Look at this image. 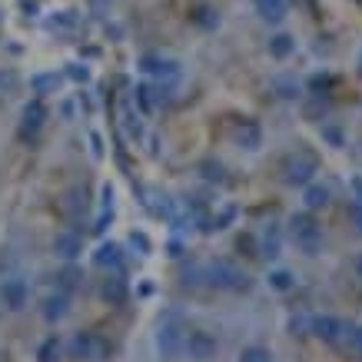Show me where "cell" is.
<instances>
[{
	"mask_svg": "<svg viewBox=\"0 0 362 362\" xmlns=\"http://www.w3.org/2000/svg\"><path fill=\"white\" fill-rule=\"evenodd\" d=\"M183 349H187V329H183V322L170 313V316L160 319V326H156V352H160L166 362H173Z\"/></svg>",
	"mask_w": 362,
	"mask_h": 362,
	"instance_id": "cell-1",
	"label": "cell"
},
{
	"mask_svg": "<svg viewBox=\"0 0 362 362\" xmlns=\"http://www.w3.org/2000/svg\"><path fill=\"white\" fill-rule=\"evenodd\" d=\"M209 279H213L216 289H226V293H250L252 289L250 273L243 266H236L233 259H216L209 266Z\"/></svg>",
	"mask_w": 362,
	"mask_h": 362,
	"instance_id": "cell-2",
	"label": "cell"
},
{
	"mask_svg": "<svg viewBox=\"0 0 362 362\" xmlns=\"http://www.w3.org/2000/svg\"><path fill=\"white\" fill-rule=\"evenodd\" d=\"M289 233H293V243H296L306 256H316L319 246H322V230L313 223V216H309V213L293 216V220H289Z\"/></svg>",
	"mask_w": 362,
	"mask_h": 362,
	"instance_id": "cell-3",
	"label": "cell"
},
{
	"mask_svg": "<svg viewBox=\"0 0 362 362\" xmlns=\"http://www.w3.org/2000/svg\"><path fill=\"white\" fill-rule=\"evenodd\" d=\"M0 306L11 309V313H21V309L30 306V283L21 279V276H11L0 283Z\"/></svg>",
	"mask_w": 362,
	"mask_h": 362,
	"instance_id": "cell-4",
	"label": "cell"
},
{
	"mask_svg": "<svg viewBox=\"0 0 362 362\" xmlns=\"http://www.w3.org/2000/svg\"><path fill=\"white\" fill-rule=\"evenodd\" d=\"M313 173H316V160L306 156V153H299L296 160L286 163V183H293V187H306V183H313Z\"/></svg>",
	"mask_w": 362,
	"mask_h": 362,
	"instance_id": "cell-5",
	"label": "cell"
},
{
	"mask_svg": "<svg viewBox=\"0 0 362 362\" xmlns=\"http://www.w3.org/2000/svg\"><path fill=\"white\" fill-rule=\"evenodd\" d=\"M252 11L263 23H283L289 17V0H252Z\"/></svg>",
	"mask_w": 362,
	"mask_h": 362,
	"instance_id": "cell-6",
	"label": "cell"
},
{
	"mask_svg": "<svg viewBox=\"0 0 362 362\" xmlns=\"http://www.w3.org/2000/svg\"><path fill=\"white\" fill-rule=\"evenodd\" d=\"M80 250H83V243H80V236L74 230H60L54 236V256H60L66 263H74L80 256Z\"/></svg>",
	"mask_w": 362,
	"mask_h": 362,
	"instance_id": "cell-7",
	"label": "cell"
},
{
	"mask_svg": "<svg viewBox=\"0 0 362 362\" xmlns=\"http://www.w3.org/2000/svg\"><path fill=\"white\" fill-rule=\"evenodd\" d=\"M21 117H23V120H21V133H23V136H33V133L40 130V127H44V120H47V107H44V100L37 97L33 103H27Z\"/></svg>",
	"mask_w": 362,
	"mask_h": 362,
	"instance_id": "cell-8",
	"label": "cell"
},
{
	"mask_svg": "<svg viewBox=\"0 0 362 362\" xmlns=\"http://www.w3.org/2000/svg\"><path fill=\"white\" fill-rule=\"evenodd\" d=\"M140 66L150 74V77H160V80H170V77H176V74H180L173 60H170V57H160V54H146L140 60Z\"/></svg>",
	"mask_w": 362,
	"mask_h": 362,
	"instance_id": "cell-9",
	"label": "cell"
},
{
	"mask_svg": "<svg viewBox=\"0 0 362 362\" xmlns=\"http://www.w3.org/2000/svg\"><path fill=\"white\" fill-rule=\"evenodd\" d=\"M313 332L322 342H339L342 332H346V322L336 316H319V319H313Z\"/></svg>",
	"mask_w": 362,
	"mask_h": 362,
	"instance_id": "cell-10",
	"label": "cell"
},
{
	"mask_svg": "<svg viewBox=\"0 0 362 362\" xmlns=\"http://www.w3.org/2000/svg\"><path fill=\"white\" fill-rule=\"evenodd\" d=\"M187 349L193 359H209V356H216V339L209 336V332L197 329V332H189L187 336Z\"/></svg>",
	"mask_w": 362,
	"mask_h": 362,
	"instance_id": "cell-11",
	"label": "cell"
},
{
	"mask_svg": "<svg viewBox=\"0 0 362 362\" xmlns=\"http://www.w3.org/2000/svg\"><path fill=\"white\" fill-rule=\"evenodd\" d=\"M66 313H70V296H66L64 289H60V293H54V296H47V303H44L47 322H60Z\"/></svg>",
	"mask_w": 362,
	"mask_h": 362,
	"instance_id": "cell-12",
	"label": "cell"
},
{
	"mask_svg": "<svg viewBox=\"0 0 362 362\" xmlns=\"http://www.w3.org/2000/svg\"><path fill=\"white\" fill-rule=\"evenodd\" d=\"M303 203H306L309 213L329 206V187H322V183H306V189H303Z\"/></svg>",
	"mask_w": 362,
	"mask_h": 362,
	"instance_id": "cell-13",
	"label": "cell"
},
{
	"mask_svg": "<svg viewBox=\"0 0 362 362\" xmlns=\"http://www.w3.org/2000/svg\"><path fill=\"white\" fill-rule=\"evenodd\" d=\"M93 263L103 266V269H120L123 266V250L117 246V243H103L97 250V256H93Z\"/></svg>",
	"mask_w": 362,
	"mask_h": 362,
	"instance_id": "cell-14",
	"label": "cell"
},
{
	"mask_svg": "<svg viewBox=\"0 0 362 362\" xmlns=\"http://www.w3.org/2000/svg\"><path fill=\"white\" fill-rule=\"evenodd\" d=\"M293 50H296V37H293V33H276L273 40H269V54H273L276 60L293 57Z\"/></svg>",
	"mask_w": 362,
	"mask_h": 362,
	"instance_id": "cell-15",
	"label": "cell"
},
{
	"mask_svg": "<svg viewBox=\"0 0 362 362\" xmlns=\"http://www.w3.org/2000/svg\"><path fill=\"white\" fill-rule=\"evenodd\" d=\"M30 87H33V93H37V97H47V93H57L60 77H57V74H33Z\"/></svg>",
	"mask_w": 362,
	"mask_h": 362,
	"instance_id": "cell-16",
	"label": "cell"
},
{
	"mask_svg": "<svg viewBox=\"0 0 362 362\" xmlns=\"http://www.w3.org/2000/svg\"><path fill=\"white\" fill-rule=\"evenodd\" d=\"M103 296L110 299V303H123V296H127V286H123L120 276H107V283H103Z\"/></svg>",
	"mask_w": 362,
	"mask_h": 362,
	"instance_id": "cell-17",
	"label": "cell"
},
{
	"mask_svg": "<svg viewBox=\"0 0 362 362\" xmlns=\"http://www.w3.org/2000/svg\"><path fill=\"white\" fill-rule=\"evenodd\" d=\"M240 362H273V352L263 349V346H246L240 352Z\"/></svg>",
	"mask_w": 362,
	"mask_h": 362,
	"instance_id": "cell-18",
	"label": "cell"
},
{
	"mask_svg": "<svg viewBox=\"0 0 362 362\" xmlns=\"http://www.w3.org/2000/svg\"><path fill=\"white\" fill-rule=\"evenodd\" d=\"M269 286L279 289V293L293 289V273H289V269H276V273H269Z\"/></svg>",
	"mask_w": 362,
	"mask_h": 362,
	"instance_id": "cell-19",
	"label": "cell"
},
{
	"mask_svg": "<svg viewBox=\"0 0 362 362\" xmlns=\"http://www.w3.org/2000/svg\"><path fill=\"white\" fill-rule=\"evenodd\" d=\"M74 352H77L80 359H93V336H87V332L77 336V339H74Z\"/></svg>",
	"mask_w": 362,
	"mask_h": 362,
	"instance_id": "cell-20",
	"label": "cell"
},
{
	"mask_svg": "<svg viewBox=\"0 0 362 362\" xmlns=\"http://www.w3.org/2000/svg\"><path fill=\"white\" fill-rule=\"evenodd\" d=\"M77 269H74V266H66L64 273H60V289H64V293H70V289H74V286H77Z\"/></svg>",
	"mask_w": 362,
	"mask_h": 362,
	"instance_id": "cell-21",
	"label": "cell"
},
{
	"mask_svg": "<svg viewBox=\"0 0 362 362\" xmlns=\"http://www.w3.org/2000/svg\"><path fill=\"white\" fill-rule=\"evenodd\" d=\"M349 216H352V223H356V233L362 236V203H356V206H352Z\"/></svg>",
	"mask_w": 362,
	"mask_h": 362,
	"instance_id": "cell-22",
	"label": "cell"
},
{
	"mask_svg": "<svg viewBox=\"0 0 362 362\" xmlns=\"http://www.w3.org/2000/svg\"><path fill=\"white\" fill-rule=\"evenodd\" d=\"M349 342H352V349H356V352H359V356H362V326H356V329H352Z\"/></svg>",
	"mask_w": 362,
	"mask_h": 362,
	"instance_id": "cell-23",
	"label": "cell"
},
{
	"mask_svg": "<svg viewBox=\"0 0 362 362\" xmlns=\"http://www.w3.org/2000/svg\"><path fill=\"white\" fill-rule=\"evenodd\" d=\"M356 273H359V276H362V256H359V263H356Z\"/></svg>",
	"mask_w": 362,
	"mask_h": 362,
	"instance_id": "cell-24",
	"label": "cell"
}]
</instances>
